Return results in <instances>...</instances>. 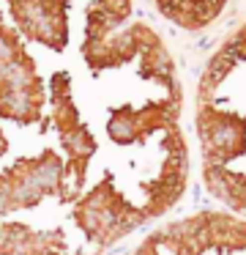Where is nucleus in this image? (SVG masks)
<instances>
[{
	"instance_id": "1",
	"label": "nucleus",
	"mask_w": 246,
	"mask_h": 255,
	"mask_svg": "<svg viewBox=\"0 0 246 255\" xmlns=\"http://www.w3.org/2000/svg\"><path fill=\"white\" fill-rule=\"evenodd\" d=\"M200 178L222 211L246 220V19L202 66L194 94Z\"/></svg>"
},
{
	"instance_id": "2",
	"label": "nucleus",
	"mask_w": 246,
	"mask_h": 255,
	"mask_svg": "<svg viewBox=\"0 0 246 255\" xmlns=\"http://www.w3.org/2000/svg\"><path fill=\"white\" fill-rule=\"evenodd\" d=\"M49 74L44 77L27 39L11 22H0V127L33 129L49 124Z\"/></svg>"
},
{
	"instance_id": "3",
	"label": "nucleus",
	"mask_w": 246,
	"mask_h": 255,
	"mask_svg": "<svg viewBox=\"0 0 246 255\" xmlns=\"http://www.w3.org/2000/svg\"><path fill=\"white\" fill-rule=\"evenodd\" d=\"M156 11L180 30H205L222 17L227 0H153Z\"/></svg>"
},
{
	"instance_id": "4",
	"label": "nucleus",
	"mask_w": 246,
	"mask_h": 255,
	"mask_svg": "<svg viewBox=\"0 0 246 255\" xmlns=\"http://www.w3.org/2000/svg\"><path fill=\"white\" fill-rule=\"evenodd\" d=\"M0 22H11V17H8V0H0Z\"/></svg>"
}]
</instances>
